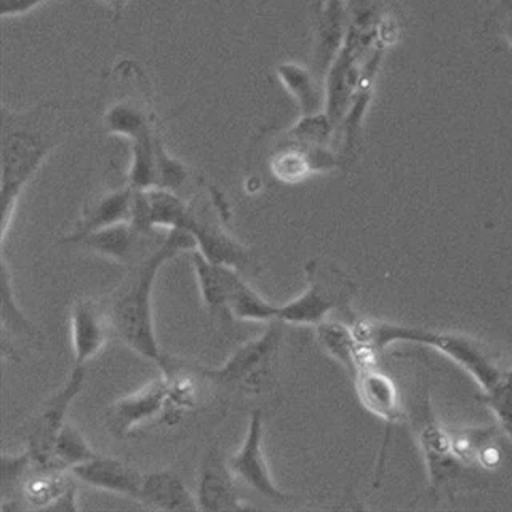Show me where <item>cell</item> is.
<instances>
[{
    "label": "cell",
    "instance_id": "6da1fadb",
    "mask_svg": "<svg viewBox=\"0 0 512 512\" xmlns=\"http://www.w3.org/2000/svg\"><path fill=\"white\" fill-rule=\"evenodd\" d=\"M196 248V239L183 229L168 231L164 242L148 258L136 264L127 279L116 288L106 303L111 314L114 332L120 340L151 360L160 372L170 370V360L165 356L156 338L154 314H152V290L156 285L160 268L175 258L178 253Z\"/></svg>",
    "mask_w": 512,
    "mask_h": 512
},
{
    "label": "cell",
    "instance_id": "7a4b0ae2",
    "mask_svg": "<svg viewBox=\"0 0 512 512\" xmlns=\"http://www.w3.org/2000/svg\"><path fill=\"white\" fill-rule=\"evenodd\" d=\"M351 325L360 343L364 344L373 356H378L391 344H421L442 352L445 357L464 368L484 392L492 389L506 372L500 368L492 352L471 336L389 324L380 320H354Z\"/></svg>",
    "mask_w": 512,
    "mask_h": 512
},
{
    "label": "cell",
    "instance_id": "3957f363",
    "mask_svg": "<svg viewBox=\"0 0 512 512\" xmlns=\"http://www.w3.org/2000/svg\"><path fill=\"white\" fill-rule=\"evenodd\" d=\"M34 120L4 114L2 135V176H0V205H2V252L7 245L8 229L24 186L36 175L55 146V135Z\"/></svg>",
    "mask_w": 512,
    "mask_h": 512
},
{
    "label": "cell",
    "instance_id": "277c9868",
    "mask_svg": "<svg viewBox=\"0 0 512 512\" xmlns=\"http://www.w3.org/2000/svg\"><path fill=\"white\" fill-rule=\"evenodd\" d=\"M284 340V322L274 320L255 340L240 346L220 368L184 364L196 375L248 397L261 396L276 381L277 359Z\"/></svg>",
    "mask_w": 512,
    "mask_h": 512
},
{
    "label": "cell",
    "instance_id": "5b68a950",
    "mask_svg": "<svg viewBox=\"0 0 512 512\" xmlns=\"http://www.w3.org/2000/svg\"><path fill=\"white\" fill-rule=\"evenodd\" d=\"M304 276V292L279 306V320L284 324L317 327L332 312H349L356 285L340 268L322 258H312L304 264Z\"/></svg>",
    "mask_w": 512,
    "mask_h": 512
},
{
    "label": "cell",
    "instance_id": "8992f818",
    "mask_svg": "<svg viewBox=\"0 0 512 512\" xmlns=\"http://www.w3.org/2000/svg\"><path fill=\"white\" fill-rule=\"evenodd\" d=\"M85 376V365L72 368L68 380L45 400L26 426V450L39 468L56 469L53 468V448L64 424L68 423L69 407L84 388Z\"/></svg>",
    "mask_w": 512,
    "mask_h": 512
},
{
    "label": "cell",
    "instance_id": "52a82bcc",
    "mask_svg": "<svg viewBox=\"0 0 512 512\" xmlns=\"http://www.w3.org/2000/svg\"><path fill=\"white\" fill-rule=\"evenodd\" d=\"M264 416L261 410H253L248 420L247 434L237 452L228 458L229 468L237 480L244 482L253 492L260 493L274 503H290L295 496L277 487L269 472L263 452Z\"/></svg>",
    "mask_w": 512,
    "mask_h": 512
},
{
    "label": "cell",
    "instance_id": "ba28073f",
    "mask_svg": "<svg viewBox=\"0 0 512 512\" xmlns=\"http://www.w3.org/2000/svg\"><path fill=\"white\" fill-rule=\"evenodd\" d=\"M354 383H356L360 404L364 405L367 412L380 418L384 423V440L375 474V484H378L383 474L392 428L404 418V408H402L396 384L386 373L378 370L376 365H368L357 372L354 375Z\"/></svg>",
    "mask_w": 512,
    "mask_h": 512
},
{
    "label": "cell",
    "instance_id": "9c48e42d",
    "mask_svg": "<svg viewBox=\"0 0 512 512\" xmlns=\"http://www.w3.org/2000/svg\"><path fill=\"white\" fill-rule=\"evenodd\" d=\"M170 408V376L162 373L159 378L146 384L143 389L132 396L117 400L108 408L104 421L114 437H125L138 428L140 424L156 418L167 416Z\"/></svg>",
    "mask_w": 512,
    "mask_h": 512
},
{
    "label": "cell",
    "instance_id": "30bf717a",
    "mask_svg": "<svg viewBox=\"0 0 512 512\" xmlns=\"http://www.w3.org/2000/svg\"><path fill=\"white\" fill-rule=\"evenodd\" d=\"M237 477L229 468L220 448L210 447L200 461L196 498L199 511H244L250 508L240 500Z\"/></svg>",
    "mask_w": 512,
    "mask_h": 512
},
{
    "label": "cell",
    "instance_id": "8fae6325",
    "mask_svg": "<svg viewBox=\"0 0 512 512\" xmlns=\"http://www.w3.org/2000/svg\"><path fill=\"white\" fill-rule=\"evenodd\" d=\"M114 332L108 303L80 298L71 309V343L76 365L98 356Z\"/></svg>",
    "mask_w": 512,
    "mask_h": 512
},
{
    "label": "cell",
    "instance_id": "7c38bea8",
    "mask_svg": "<svg viewBox=\"0 0 512 512\" xmlns=\"http://www.w3.org/2000/svg\"><path fill=\"white\" fill-rule=\"evenodd\" d=\"M420 445L428 468L429 484L434 492H442L460 482L464 472L472 469L456 453L450 428H444L437 421H426L420 432Z\"/></svg>",
    "mask_w": 512,
    "mask_h": 512
},
{
    "label": "cell",
    "instance_id": "4fadbf2b",
    "mask_svg": "<svg viewBox=\"0 0 512 512\" xmlns=\"http://www.w3.org/2000/svg\"><path fill=\"white\" fill-rule=\"evenodd\" d=\"M188 232L196 239V250H199L208 261L236 269L240 274H255L258 271L256 256L244 244H240L239 240L218 226L204 223L194 215L189 223Z\"/></svg>",
    "mask_w": 512,
    "mask_h": 512
},
{
    "label": "cell",
    "instance_id": "5bb4252c",
    "mask_svg": "<svg viewBox=\"0 0 512 512\" xmlns=\"http://www.w3.org/2000/svg\"><path fill=\"white\" fill-rule=\"evenodd\" d=\"M71 474L90 487L116 495L130 496L133 500L140 495L144 476L130 464L103 455H96L92 460L79 464L72 469Z\"/></svg>",
    "mask_w": 512,
    "mask_h": 512
},
{
    "label": "cell",
    "instance_id": "9a60e30c",
    "mask_svg": "<svg viewBox=\"0 0 512 512\" xmlns=\"http://www.w3.org/2000/svg\"><path fill=\"white\" fill-rule=\"evenodd\" d=\"M336 157L330 148H312L290 140L272 156V175L282 183L295 184L314 173L330 172L336 167Z\"/></svg>",
    "mask_w": 512,
    "mask_h": 512
},
{
    "label": "cell",
    "instance_id": "2e32d148",
    "mask_svg": "<svg viewBox=\"0 0 512 512\" xmlns=\"http://www.w3.org/2000/svg\"><path fill=\"white\" fill-rule=\"evenodd\" d=\"M136 501L156 511H199L196 495H192L183 479L170 469L144 474Z\"/></svg>",
    "mask_w": 512,
    "mask_h": 512
},
{
    "label": "cell",
    "instance_id": "e0dca14e",
    "mask_svg": "<svg viewBox=\"0 0 512 512\" xmlns=\"http://www.w3.org/2000/svg\"><path fill=\"white\" fill-rule=\"evenodd\" d=\"M141 236H144L143 232L138 231L130 221H122V223L87 232L84 236L61 239V244L85 248L88 252L104 256L117 263H130L135 256Z\"/></svg>",
    "mask_w": 512,
    "mask_h": 512
},
{
    "label": "cell",
    "instance_id": "ac0fdd59",
    "mask_svg": "<svg viewBox=\"0 0 512 512\" xmlns=\"http://www.w3.org/2000/svg\"><path fill=\"white\" fill-rule=\"evenodd\" d=\"M317 338L322 348L340 362L349 375L354 378L357 372L368 365H375L376 356L360 343L351 324H343L336 320H325L317 325Z\"/></svg>",
    "mask_w": 512,
    "mask_h": 512
},
{
    "label": "cell",
    "instance_id": "d6986e66",
    "mask_svg": "<svg viewBox=\"0 0 512 512\" xmlns=\"http://www.w3.org/2000/svg\"><path fill=\"white\" fill-rule=\"evenodd\" d=\"M133 197H135V189L130 186L98 197L90 202L82 213L79 223L76 224V228L63 239L84 236L87 232L132 220Z\"/></svg>",
    "mask_w": 512,
    "mask_h": 512
},
{
    "label": "cell",
    "instance_id": "ffe728a7",
    "mask_svg": "<svg viewBox=\"0 0 512 512\" xmlns=\"http://www.w3.org/2000/svg\"><path fill=\"white\" fill-rule=\"evenodd\" d=\"M192 266L196 272L200 295L213 319L221 325L231 324L234 317L229 311L228 284H226V268L223 264L208 261L199 250L192 252Z\"/></svg>",
    "mask_w": 512,
    "mask_h": 512
},
{
    "label": "cell",
    "instance_id": "44dd1931",
    "mask_svg": "<svg viewBox=\"0 0 512 512\" xmlns=\"http://www.w3.org/2000/svg\"><path fill=\"white\" fill-rule=\"evenodd\" d=\"M224 268H226V284H228L229 311L234 320L264 322V324L279 320V306L269 303L266 298L256 292L252 285L245 282L239 271L228 266Z\"/></svg>",
    "mask_w": 512,
    "mask_h": 512
},
{
    "label": "cell",
    "instance_id": "7402d4cb",
    "mask_svg": "<svg viewBox=\"0 0 512 512\" xmlns=\"http://www.w3.org/2000/svg\"><path fill=\"white\" fill-rule=\"evenodd\" d=\"M276 72L282 85L300 106L303 116H311L325 109V93H322L308 69L301 64L284 63L280 64Z\"/></svg>",
    "mask_w": 512,
    "mask_h": 512
},
{
    "label": "cell",
    "instance_id": "603a6c76",
    "mask_svg": "<svg viewBox=\"0 0 512 512\" xmlns=\"http://www.w3.org/2000/svg\"><path fill=\"white\" fill-rule=\"evenodd\" d=\"M96 455L98 453L93 450L92 445L88 444L84 434L76 426L66 423L53 448V468L72 471L76 466L92 460Z\"/></svg>",
    "mask_w": 512,
    "mask_h": 512
},
{
    "label": "cell",
    "instance_id": "cb8c5ba5",
    "mask_svg": "<svg viewBox=\"0 0 512 512\" xmlns=\"http://www.w3.org/2000/svg\"><path fill=\"white\" fill-rule=\"evenodd\" d=\"M2 338L8 336H23V338H34L37 336V330L29 322L28 317L24 316L20 306L16 303L15 292H13L12 276L8 271L7 258L2 253Z\"/></svg>",
    "mask_w": 512,
    "mask_h": 512
},
{
    "label": "cell",
    "instance_id": "d4e9b609",
    "mask_svg": "<svg viewBox=\"0 0 512 512\" xmlns=\"http://www.w3.org/2000/svg\"><path fill=\"white\" fill-rule=\"evenodd\" d=\"M104 122L112 135L125 136L130 141L154 130L151 117L143 111L140 104L130 101L114 104L104 116Z\"/></svg>",
    "mask_w": 512,
    "mask_h": 512
},
{
    "label": "cell",
    "instance_id": "484cf974",
    "mask_svg": "<svg viewBox=\"0 0 512 512\" xmlns=\"http://www.w3.org/2000/svg\"><path fill=\"white\" fill-rule=\"evenodd\" d=\"M484 400L495 413L496 421L512 440V368L503 373L492 389L484 392Z\"/></svg>",
    "mask_w": 512,
    "mask_h": 512
},
{
    "label": "cell",
    "instance_id": "4316f807",
    "mask_svg": "<svg viewBox=\"0 0 512 512\" xmlns=\"http://www.w3.org/2000/svg\"><path fill=\"white\" fill-rule=\"evenodd\" d=\"M48 0H0L2 16H18L31 12L32 8L45 4Z\"/></svg>",
    "mask_w": 512,
    "mask_h": 512
},
{
    "label": "cell",
    "instance_id": "83f0119b",
    "mask_svg": "<svg viewBox=\"0 0 512 512\" xmlns=\"http://www.w3.org/2000/svg\"><path fill=\"white\" fill-rule=\"evenodd\" d=\"M503 12V34L512 50V0H500Z\"/></svg>",
    "mask_w": 512,
    "mask_h": 512
},
{
    "label": "cell",
    "instance_id": "f1b7e54d",
    "mask_svg": "<svg viewBox=\"0 0 512 512\" xmlns=\"http://www.w3.org/2000/svg\"><path fill=\"white\" fill-rule=\"evenodd\" d=\"M100 2H103L104 5H108L117 18L120 13L124 12V8L127 7L130 0H100Z\"/></svg>",
    "mask_w": 512,
    "mask_h": 512
}]
</instances>
